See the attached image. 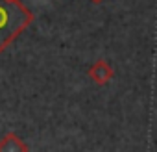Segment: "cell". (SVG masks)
<instances>
[{
	"label": "cell",
	"instance_id": "cell-3",
	"mask_svg": "<svg viewBox=\"0 0 157 152\" xmlns=\"http://www.w3.org/2000/svg\"><path fill=\"white\" fill-rule=\"evenodd\" d=\"M28 150L30 146L15 132H8L0 139V152H28Z\"/></svg>",
	"mask_w": 157,
	"mask_h": 152
},
{
	"label": "cell",
	"instance_id": "cell-4",
	"mask_svg": "<svg viewBox=\"0 0 157 152\" xmlns=\"http://www.w3.org/2000/svg\"><path fill=\"white\" fill-rule=\"evenodd\" d=\"M91 2H93V4H102L104 0H91Z\"/></svg>",
	"mask_w": 157,
	"mask_h": 152
},
{
	"label": "cell",
	"instance_id": "cell-2",
	"mask_svg": "<svg viewBox=\"0 0 157 152\" xmlns=\"http://www.w3.org/2000/svg\"><path fill=\"white\" fill-rule=\"evenodd\" d=\"M87 74H89V78H91L96 86H105L107 82L113 80V76H115L111 65H109L105 59H98V61H94V63L89 67Z\"/></svg>",
	"mask_w": 157,
	"mask_h": 152
},
{
	"label": "cell",
	"instance_id": "cell-1",
	"mask_svg": "<svg viewBox=\"0 0 157 152\" xmlns=\"http://www.w3.org/2000/svg\"><path fill=\"white\" fill-rule=\"evenodd\" d=\"M32 22L33 13L22 4V0H0V54Z\"/></svg>",
	"mask_w": 157,
	"mask_h": 152
}]
</instances>
